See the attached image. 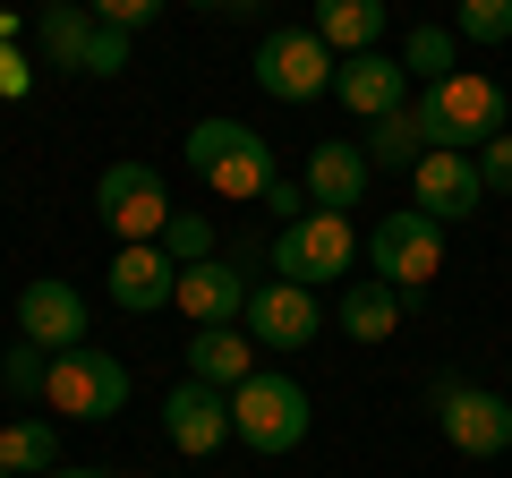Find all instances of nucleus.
<instances>
[{"label": "nucleus", "mask_w": 512, "mask_h": 478, "mask_svg": "<svg viewBox=\"0 0 512 478\" xmlns=\"http://www.w3.org/2000/svg\"><path fill=\"white\" fill-rule=\"evenodd\" d=\"M504 393H512V385H504Z\"/></svg>", "instance_id": "36"}, {"label": "nucleus", "mask_w": 512, "mask_h": 478, "mask_svg": "<svg viewBox=\"0 0 512 478\" xmlns=\"http://www.w3.org/2000/svg\"><path fill=\"white\" fill-rule=\"evenodd\" d=\"M333 103L359 111V120H384V111L410 103V69H402V60H384V52H350L342 69H333Z\"/></svg>", "instance_id": "17"}, {"label": "nucleus", "mask_w": 512, "mask_h": 478, "mask_svg": "<svg viewBox=\"0 0 512 478\" xmlns=\"http://www.w3.org/2000/svg\"><path fill=\"white\" fill-rule=\"evenodd\" d=\"M43 478H111V470H43Z\"/></svg>", "instance_id": "33"}, {"label": "nucleus", "mask_w": 512, "mask_h": 478, "mask_svg": "<svg viewBox=\"0 0 512 478\" xmlns=\"http://www.w3.org/2000/svg\"><path fill=\"white\" fill-rule=\"evenodd\" d=\"M171 265H205L214 257V222L205 214H188V205H171V222H163V239H154Z\"/></svg>", "instance_id": "25"}, {"label": "nucleus", "mask_w": 512, "mask_h": 478, "mask_svg": "<svg viewBox=\"0 0 512 478\" xmlns=\"http://www.w3.org/2000/svg\"><path fill=\"white\" fill-rule=\"evenodd\" d=\"M0 470H9V478L60 470V427L52 419H9V427H0Z\"/></svg>", "instance_id": "22"}, {"label": "nucleus", "mask_w": 512, "mask_h": 478, "mask_svg": "<svg viewBox=\"0 0 512 478\" xmlns=\"http://www.w3.org/2000/svg\"><path fill=\"white\" fill-rule=\"evenodd\" d=\"M43 9H77V0H43Z\"/></svg>", "instance_id": "34"}, {"label": "nucleus", "mask_w": 512, "mask_h": 478, "mask_svg": "<svg viewBox=\"0 0 512 478\" xmlns=\"http://www.w3.org/2000/svg\"><path fill=\"white\" fill-rule=\"evenodd\" d=\"M0 478H9V470H0Z\"/></svg>", "instance_id": "35"}, {"label": "nucleus", "mask_w": 512, "mask_h": 478, "mask_svg": "<svg viewBox=\"0 0 512 478\" xmlns=\"http://www.w3.org/2000/svg\"><path fill=\"white\" fill-rule=\"evenodd\" d=\"M128 43H137V35L94 26V35H86V60H77V77H120V69H128Z\"/></svg>", "instance_id": "28"}, {"label": "nucleus", "mask_w": 512, "mask_h": 478, "mask_svg": "<svg viewBox=\"0 0 512 478\" xmlns=\"http://www.w3.org/2000/svg\"><path fill=\"white\" fill-rule=\"evenodd\" d=\"M94 214H103L111 239H163L171 222V188L154 163H103V180H94Z\"/></svg>", "instance_id": "7"}, {"label": "nucleus", "mask_w": 512, "mask_h": 478, "mask_svg": "<svg viewBox=\"0 0 512 478\" xmlns=\"http://www.w3.org/2000/svg\"><path fill=\"white\" fill-rule=\"evenodd\" d=\"M436 427H444V444H453V453L495 461V453H512V393L453 385V393H444V410H436Z\"/></svg>", "instance_id": "11"}, {"label": "nucleus", "mask_w": 512, "mask_h": 478, "mask_svg": "<svg viewBox=\"0 0 512 478\" xmlns=\"http://www.w3.org/2000/svg\"><path fill=\"white\" fill-rule=\"evenodd\" d=\"M367 154H359V137H316L308 146V171H299V188H308V205H325V214H350V205L367 197Z\"/></svg>", "instance_id": "16"}, {"label": "nucleus", "mask_w": 512, "mask_h": 478, "mask_svg": "<svg viewBox=\"0 0 512 478\" xmlns=\"http://www.w3.org/2000/svg\"><path fill=\"white\" fill-rule=\"evenodd\" d=\"M239 325H248V342L256 350H308L316 333H325V308H316V291H299V282H256L248 291V316H239Z\"/></svg>", "instance_id": "9"}, {"label": "nucleus", "mask_w": 512, "mask_h": 478, "mask_svg": "<svg viewBox=\"0 0 512 478\" xmlns=\"http://www.w3.org/2000/svg\"><path fill=\"white\" fill-rule=\"evenodd\" d=\"M410 205L427 222H470L487 205V180H478V154H453V146H427L419 171H410Z\"/></svg>", "instance_id": "10"}, {"label": "nucleus", "mask_w": 512, "mask_h": 478, "mask_svg": "<svg viewBox=\"0 0 512 478\" xmlns=\"http://www.w3.org/2000/svg\"><path fill=\"white\" fill-rule=\"evenodd\" d=\"M188 171H197V180L214 188V197H231V205L265 197V188L282 180V171H274V146H265V137L248 129V120H222V111L188 129Z\"/></svg>", "instance_id": "1"}, {"label": "nucleus", "mask_w": 512, "mask_h": 478, "mask_svg": "<svg viewBox=\"0 0 512 478\" xmlns=\"http://www.w3.org/2000/svg\"><path fill=\"white\" fill-rule=\"evenodd\" d=\"M231 436L248 453H299L308 444V385L282 368H256L248 385H231Z\"/></svg>", "instance_id": "3"}, {"label": "nucleus", "mask_w": 512, "mask_h": 478, "mask_svg": "<svg viewBox=\"0 0 512 478\" xmlns=\"http://www.w3.org/2000/svg\"><path fill=\"white\" fill-rule=\"evenodd\" d=\"M256 205H265L274 222H299V214H308V188H299V180H274V188H265Z\"/></svg>", "instance_id": "31"}, {"label": "nucleus", "mask_w": 512, "mask_h": 478, "mask_svg": "<svg viewBox=\"0 0 512 478\" xmlns=\"http://www.w3.org/2000/svg\"><path fill=\"white\" fill-rule=\"evenodd\" d=\"M342 333L350 342H393V325L410 316V291H393V282H376V274H359V282H342Z\"/></svg>", "instance_id": "19"}, {"label": "nucleus", "mask_w": 512, "mask_h": 478, "mask_svg": "<svg viewBox=\"0 0 512 478\" xmlns=\"http://www.w3.org/2000/svg\"><path fill=\"white\" fill-rule=\"evenodd\" d=\"M410 103H419V120H427V146H453V154H478L487 137H504V111H512L504 86L478 77V69L436 77V86H419Z\"/></svg>", "instance_id": "2"}, {"label": "nucleus", "mask_w": 512, "mask_h": 478, "mask_svg": "<svg viewBox=\"0 0 512 478\" xmlns=\"http://www.w3.org/2000/svg\"><path fill=\"white\" fill-rule=\"evenodd\" d=\"M384 18H393V9H384V0H316V43H325L333 60H350V52H376L384 43Z\"/></svg>", "instance_id": "20"}, {"label": "nucleus", "mask_w": 512, "mask_h": 478, "mask_svg": "<svg viewBox=\"0 0 512 478\" xmlns=\"http://www.w3.org/2000/svg\"><path fill=\"white\" fill-rule=\"evenodd\" d=\"M461 43H512V0H461Z\"/></svg>", "instance_id": "27"}, {"label": "nucleus", "mask_w": 512, "mask_h": 478, "mask_svg": "<svg viewBox=\"0 0 512 478\" xmlns=\"http://www.w3.org/2000/svg\"><path fill=\"white\" fill-rule=\"evenodd\" d=\"M188 376L197 385H248L256 376V342H248V325H197V342H188Z\"/></svg>", "instance_id": "18"}, {"label": "nucleus", "mask_w": 512, "mask_h": 478, "mask_svg": "<svg viewBox=\"0 0 512 478\" xmlns=\"http://www.w3.org/2000/svg\"><path fill=\"white\" fill-rule=\"evenodd\" d=\"M274 265L282 282H299V291H316V282H342L350 265H359V222L350 214H325V205H308L299 222H282L274 231Z\"/></svg>", "instance_id": "6"}, {"label": "nucleus", "mask_w": 512, "mask_h": 478, "mask_svg": "<svg viewBox=\"0 0 512 478\" xmlns=\"http://www.w3.org/2000/svg\"><path fill=\"white\" fill-rule=\"evenodd\" d=\"M43 410H60V419H120L128 410V368L120 350L103 342H77V350H52V376H43Z\"/></svg>", "instance_id": "5"}, {"label": "nucleus", "mask_w": 512, "mask_h": 478, "mask_svg": "<svg viewBox=\"0 0 512 478\" xmlns=\"http://www.w3.org/2000/svg\"><path fill=\"white\" fill-rule=\"evenodd\" d=\"M163 436H171V453H188V461L222 453V444H231V393L180 376V385L163 393Z\"/></svg>", "instance_id": "12"}, {"label": "nucleus", "mask_w": 512, "mask_h": 478, "mask_svg": "<svg viewBox=\"0 0 512 478\" xmlns=\"http://www.w3.org/2000/svg\"><path fill=\"white\" fill-rule=\"evenodd\" d=\"M402 69L419 77V86L453 77L461 69V35H453V26H410V35H402Z\"/></svg>", "instance_id": "24"}, {"label": "nucleus", "mask_w": 512, "mask_h": 478, "mask_svg": "<svg viewBox=\"0 0 512 478\" xmlns=\"http://www.w3.org/2000/svg\"><path fill=\"white\" fill-rule=\"evenodd\" d=\"M94 9V26H120V35H137V26H154L171 9V0H86Z\"/></svg>", "instance_id": "29"}, {"label": "nucleus", "mask_w": 512, "mask_h": 478, "mask_svg": "<svg viewBox=\"0 0 512 478\" xmlns=\"http://www.w3.org/2000/svg\"><path fill=\"white\" fill-rule=\"evenodd\" d=\"M359 154H367V171H419V154H427V120H419V103L384 111V120H367V129H359Z\"/></svg>", "instance_id": "21"}, {"label": "nucleus", "mask_w": 512, "mask_h": 478, "mask_svg": "<svg viewBox=\"0 0 512 478\" xmlns=\"http://www.w3.org/2000/svg\"><path fill=\"white\" fill-rule=\"evenodd\" d=\"M333 69H342V60L316 43V26H282V35L256 43V86L274 94V103H316V94H333Z\"/></svg>", "instance_id": "8"}, {"label": "nucleus", "mask_w": 512, "mask_h": 478, "mask_svg": "<svg viewBox=\"0 0 512 478\" xmlns=\"http://www.w3.org/2000/svg\"><path fill=\"white\" fill-rule=\"evenodd\" d=\"M248 291H256V282L239 274V265L205 257V265H180V291H171V308H180L188 325H239V316H248Z\"/></svg>", "instance_id": "15"}, {"label": "nucleus", "mask_w": 512, "mask_h": 478, "mask_svg": "<svg viewBox=\"0 0 512 478\" xmlns=\"http://www.w3.org/2000/svg\"><path fill=\"white\" fill-rule=\"evenodd\" d=\"M18 333L35 350H77V342H86V291L60 282V274H35L18 291Z\"/></svg>", "instance_id": "14"}, {"label": "nucleus", "mask_w": 512, "mask_h": 478, "mask_svg": "<svg viewBox=\"0 0 512 478\" xmlns=\"http://www.w3.org/2000/svg\"><path fill=\"white\" fill-rule=\"evenodd\" d=\"M86 35H94V9H86V0H77V9H43V18H35L43 60H52V69H69V77H77V60H86Z\"/></svg>", "instance_id": "23"}, {"label": "nucleus", "mask_w": 512, "mask_h": 478, "mask_svg": "<svg viewBox=\"0 0 512 478\" xmlns=\"http://www.w3.org/2000/svg\"><path fill=\"white\" fill-rule=\"evenodd\" d=\"M43 376H52V350H35V342H18L0 359V385L18 393V402H43Z\"/></svg>", "instance_id": "26"}, {"label": "nucleus", "mask_w": 512, "mask_h": 478, "mask_svg": "<svg viewBox=\"0 0 512 478\" xmlns=\"http://www.w3.org/2000/svg\"><path fill=\"white\" fill-rule=\"evenodd\" d=\"M188 9H214V18H256L265 0H188Z\"/></svg>", "instance_id": "32"}, {"label": "nucleus", "mask_w": 512, "mask_h": 478, "mask_svg": "<svg viewBox=\"0 0 512 478\" xmlns=\"http://www.w3.org/2000/svg\"><path fill=\"white\" fill-rule=\"evenodd\" d=\"M478 180H487V197H512V129L478 146Z\"/></svg>", "instance_id": "30"}, {"label": "nucleus", "mask_w": 512, "mask_h": 478, "mask_svg": "<svg viewBox=\"0 0 512 478\" xmlns=\"http://www.w3.org/2000/svg\"><path fill=\"white\" fill-rule=\"evenodd\" d=\"M103 291H111V308H128V316H163L171 291H180V265H171L154 239H120V248H111Z\"/></svg>", "instance_id": "13"}, {"label": "nucleus", "mask_w": 512, "mask_h": 478, "mask_svg": "<svg viewBox=\"0 0 512 478\" xmlns=\"http://www.w3.org/2000/svg\"><path fill=\"white\" fill-rule=\"evenodd\" d=\"M359 257H367V274H376V282H393V291L419 299L427 282L444 274V222H427L419 205H393L376 231H359Z\"/></svg>", "instance_id": "4"}]
</instances>
